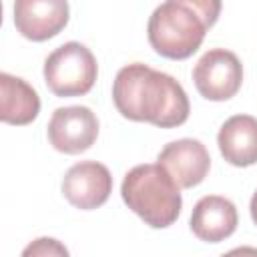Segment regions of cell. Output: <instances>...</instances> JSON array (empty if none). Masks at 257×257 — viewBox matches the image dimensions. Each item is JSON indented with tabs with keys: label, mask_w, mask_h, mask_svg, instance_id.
<instances>
[{
	"label": "cell",
	"mask_w": 257,
	"mask_h": 257,
	"mask_svg": "<svg viewBox=\"0 0 257 257\" xmlns=\"http://www.w3.org/2000/svg\"><path fill=\"white\" fill-rule=\"evenodd\" d=\"M112 102L124 118L161 128L181 126L191 112L189 96L181 82L143 62H131L116 72Z\"/></svg>",
	"instance_id": "1"
},
{
	"label": "cell",
	"mask_w": 257,
	"mask_h": 257,
	"mask_svg": "<svg viewBox=\"0 0 257 257\" xmlns=\"http://www.w3.org/2000/svg\"><path fill=\"white\" fill-rule=\"evenodd\" d=\"M219 12V0H167L149 18V42L157 54L171 60H185L199 50L207 30L217 22Z\"/></svg>",
	"instance_id": "2"
},
{
	"label": "cell",
	"mask_w": 257,
	"mask_h": 257,
	"mask_svg": "<svg viewBox=\"0 0 257 257\" xmlns=\"http://www.w3.org/2000/svg\"><path fill=\"white\" fill-rule=\"evenodd\" d=\"M120 195L126 207L153 229H165L181 215V187L159 163L133 167L122 179Z\"/></svg>",
	"instance_id": "3"
},
{
	"label": "cell",
	"mask_w": 257,
	"mask_h": 257,
	"mask_svg": "<svg viewBox=\"0 0 257 257\" xmlns=\"http://www.w3.org/2000/svg\"><path fill=\"white\" fill-rule=\"evenodd\" d=\"M98 76L94 54L80 42H64L44 60V82L56 96H82Z\"/></svg>",
	"instance_id": "4"
},
{
	"label": "cell",
	"mask_w": 257,
	"mask_h": 257,
	"mask_svg": "<svg viewBox=\"0 0 257 257\" xmlns=\"http://www.w3.org/2000/svg\"><path fill=\"white\" fill-rule=\"evenodd\" d=\"M193 82L207 100H229L243 84V64L235 52L227 48L207 50L193 68Z\"/></svg>",
	"instance_id": "5"
},
{
	"label": "cell",
	"mask_w": 257,
	"mask_h": 257,
	"mask_svg": "<svg viewBox=\"0 0 257 257\" xmlns=\"http://www.w3.org/2000/svg\"><path fill=\"white\" fill-rule=\"evenodd\" d=\"M46 135L58 153L78 155L94 145L98 137V118L88 106H60L52 112Z\"/></svg>",
	"instance_id": "6"
},
{
	"label": "cell",
	"mask_w": 257,
	"mask_h": 257,
	"mask_svg": "<svg viewBox=\"0 0 257 257\" xmlns=\"http://www.w3.org/2000/svg\"><path fill=\"white\" fill-rule=\"evenodd\" d=\"M112 193L110 171L98 161H80L72 165L62 179V195L82 211L96 209L108 201Z\"/></svg>",
	"instance_id": "7"
},
{
	"label": "cell",
	"mask_w": 257,
	"mask_h": 257,
	"mask_svg": "<svg viewBox=\"0 0 257 257\" xmlns=\"http://www.w3.org/2000/svg\"><path fill=\"white\" fill-rule=\"evenodd\" d=\"M157 163L175 179L181 189L197 187L205 181L211 169L207 147L197 139H179L163 147Z\"/></svg>",
	"instance_id": "8"
},
{
	"label": "cell",
	"mask_w": 257,
	"mask_h": 257,
	"mask_svg": "<svg viewBox=\"0 0 257 257\" xmlns=\"http://www.w3.org/2000/svg\"><path fill=\"white\" fill-rule=\"evenodd\" d=\"M68 12L64 0H18L14 4V26L24 38L42 42L68 24Z\"/></svg>",
	"instance_id": "9"
},
{
	"label": "cell",
	"mask_w": 257,
	"mask_h": 257,
	"mask_svg": "<svg viewBox=\"0 0 257 257\" xmlns=\"http://www.w3.org/2000/svg\"><path fill=\"white\" fill-rule=\"evenodd\" d=\"M239 215L235 205L221 195H207L197 201L191 213V231L197 239L219 243L231 237L237 229Z\"/></svg>",
	"instance_id": "10"
},
{
	"label": "cell",
	"mask_w": 257,
	"mask_h": 257,
	"mask_svg": "<svg viewBox=\"0 0 257 257\" xmlns=\"http://www.w3.org/2000/svg\"><path fill=\"white\" fill-rule=\"evenodd\" d=\"M223 159L233 167H251L257 163V118L235 114L227 118L217 135Z\"/></svg>",
	"instance_id": "11"
},
{
	"label": "cell",
	"mask_w": 257,
	"mask_h": 257,
	"mask_svg": "<svg viewBox=\"0 0 257 257\" xmlns=\"http://www.w3.org/2000/svg\"><path fill=\"white\" fill-rule=\"evenodd\" d=\"M40 112L38 92L20 76L0 72V120L6 124H28Z\"/></svg>",
	"instance_id": "12"
},
{
	"label": "cell",
	"mask_w": 257,
	"mask_h": 257,
	"mask_svg": "<svg viewBox=\"0 0 257 257\" xmlns=\"http://www.w3.org/2000/svg\"><path fill=\"white\" fill-rule=\"evenodd\" d=\"M20 257H70L66 245L54 237H38L30 241Z\"/></svg>",
	"instance_id": "13"
},
{
	"label": "cell",
	"mask_w": 257,
	"mask_h": 257,
	"mask_svg": "<svg viewBox=\"0 0 257 257\" xmlns=\"http://www.w3.org/2000/svg\"><path fill=\"white\" fill-rule=\"evenodd\" d=\"M221 257H257V247H249V245L235 247V249L223 253Z\"/></svg>",
	"instance_id": "14"
},
{
	"label": "cell",
	"mask_w": 257,
	"mask_h": 257,
	"mask_svg": "<svg viewBox=\"0 0 257 257\" xmlns=\"http://www.w3.org/2000/svg\"><path fill=\"white\" fill-rule=\"evenodd\" d=\"M249 211H251V219H253V223L257 225V191H255V193H253V197H251Z\"/></svg>",
	"instance_id": "15"
}]
</instances>
